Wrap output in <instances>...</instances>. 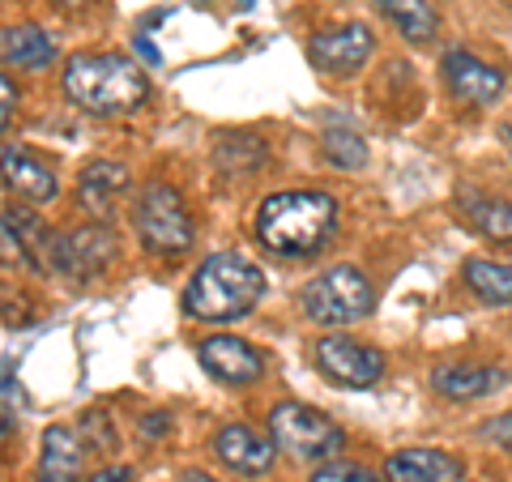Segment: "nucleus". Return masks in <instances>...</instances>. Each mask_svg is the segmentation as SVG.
Masks as SVG:
<instances>
[{
  "mask_svg": "<svg viewBox=\"0 0 512 482\" xmlns=\"http://www.w3.org/2000/svg\"><path fill=\"white\" fill-rule=\"evenodd\" d=\"M308 482H384V478H376L367 465H355V461H325Z\"/></svg>",
  "mask_w": 512,
  "mask_h": 482,
  "instance_id": "5701e85b",
  "label": "nucleus"
},
{
  "mask_svg": "<svg viewBox=\"0 0 512 482\" xmlns=\"http://www.w3.org/2000/svg\"><path fill=\"white\" fill-rule=\"evenodd\" d=\"M124 192H128V167L111 163V158H99V163H90L77 175V197H82V205L94 218H107Z\"/></svg>",
  "mask_w": 512,
  "mask_h": 482,
  "instance_id": "2eb2a0df",
  "label": "nucleus"
},
{
  "mask_svg": "<svg viewBox=\"0 0 512 482\" xmlns=\"http://www.w3.org/2000/svg\"><path fill=\"white\" fill-rule=\"evenodd\" d=\"M184 482H214V478L205 474V470H188V474H184Z\"/></svg>",
  "mask_w": 512,
  "mask_h": 482,
  "instance_id": "c85d7f7f",
  "label": "nucleus"
},
{
  "mask_svg": "<svg viewBox=\"0 0 512 482\" xmlns=\"http://www.w3.org/2000/svg\"><path fill=\"white\" fill-rule=\"evenodd\" d=\"M133 47H137V56L146 60V64H163V56H158V47H154L146 35H137V39H133Z\"/></svg>",
  "mask_w": 512,
  "mask_h": 482,
  "instance_id": "bb28decb",
  "label": "nucleus"
},
{
  "mask_svg": "<svg viewBox=\"0 0 512 482\" xmlns=\"http://www.w3.org/2000/svg\"><path fill=\"white\" fill-rule=\"evenodd\" d=\"M299 308L312 325L325 329H342V325H359L372 316L376 308V291L367 282V273L355 265H333L299 291Z\"/></svg>",
  "mask_w": 512,
  "mask_h": 482,
  "instance_id": "20e7f679",
  "label": "nucleus"
},
{
  "mask_svg": "<svg viewBox=\"0 0 512 482\" xmlns=\"http://www.w3.org/2000/svg\"><path fill=\"white\" fill-rule=\"evenodd\" d=\"M0 56L9 69H47L56 60V43L39 26H9L0 35Z\"/></svg>",
  "mask_w": 512,
  "mask_h": 482,
  "instance_id": "6ab92c4d",
  "label": "nucleus"
},
{
  "mask_svg": "<svg viewBox=\"0 0 512 482\" xmlns=\"http://www.w3.org/2000/svg\"><path fill=\"white\" fill-rule=\"evenodd\" d=\"M333 235H338V201L329 192L316 188L274 192L256 210V239H261L265 252L282 256V261L316 256Z\"/></svg>",
  "mask_w": 512,
  "mask_h": 482,
  "instance_id": "f257e3e1",
  "label": "nucleus"
},
{
  "mask_svg": "<svg viewBox=\"0 0 512 482\" xmlns=\"http://www.w3.org/2000/svg\"><path fill=\"white\" fill-rule=\"evenodd\" d=\"M197 359L201 367L210 372L218 384H256L265 376V359H261V350L248 346L244 337H235V333H214V337H205V342L197 346Z\"/></svg>",
  "mask_w": 512,
  "mask_h": 482,
  "instance_id": "9d476101",
  "label": "nucleus"
},
{
  "mask_svg": "<svg viewBox=\"0 0 512 482\" xmlns=\"http://www.w3.org/2000/svg\"><path fill=\"white\" fill-rule=\"evenodd\" d=\"M214 457L227 465V470L235 474H269L274 470V457H278V444L274 436H261L256 427H244V423H231V427H222L218 436H214Z\"/></svg>",
  "mask_w": 512,
  "mask_h": 482,
  "instance_id": "9b49d317",
  "label": "nucleus"
},
{
  "mask_svg": "<svg viewBox=\"0 0 512 482\" xmlns=\"http://www.w3.org/2000/svg\"><path fill=\"white\" fill-rule=\"evenodd\" d=\"M265 295V273L239 252L205 256L184 291V312L205 325H231L244 320Z\"/></svg>",
  "mask_w": 512,
  "mask_h": 482,
  "instance_id": "7ed1b4c3",
  "label": "nucleus"
},
{
  "mask_svg": "<svg viewBox=\"0 0 512 482\" xmlns=\"http://www.w3.org/2000/svg\"><path fill=\"white\" fill-rule=\"evenodd\" d=\"M77 478H82V444H77L69 427H47L35 482H77Z\"/></svg>",
  "mask_w": 512,
  "mask_h": 482,
  "instance_id": "a211bd4d",
  "label": "nucleus"
},
{
  "mask_svg": "<svg viewBox=\"0 0 512 482\" xmlns=\"http://www.w3.org/2000/svg\"><path fill=\"white\" fill-rule=\"evenodd\" d=\"M372 52H376V35L363 22H346V26L320 30V35H312V43H308V60L316 64L320 73H329V77L359 73Z\"/></svg>",
  "mask_w": 512,
  "mask_h": 482,
  "instance_id": "6e6552de",
  "label": "nucleus"
},
{
  "mask_svg": "<svg viewBox=\"0 0 512 482\" xmlns=\"http://www.w3.org/2000/svg\"><path fill=\"white\" fill-rule=\"evenodd\" d=\"M137 427H141V440H163L167 427H171V419H167L163 410H154V414H146V419H141Z\"/></svg>",
  "mask_w": 512,
  "mask_h": 482,
  "instance_id": "393cba45",
  "label": "nucleus"
},
{
  "mask_svg": "<svg viewBox=\"0 0 512 482\" xmlns=\"http://www.w3.org/2000/svg\"><path fill=\"white\" fill-rule=\"evenodd\" d=\"M483 436H487V440H495V444H500L504 453H512V410H508V414H500V419L483 423Z\"/></svg>",
  "mask_w": 512,
  "mask_h": 482,
  "instance_id": "b1692460",
  "label": "nucleus"
},
{
  "mask_svg": "<svg viewBox=\"0 0 512 482\" xmlns=\"http://www.w3.org/2000/svg\"><path fill=\"white\" fill-rule=\"evenodd\" d=\"M0 120H5V128L13 124V107H18V90H13V77H0Z\"/></svg>",
  "mask_w": 512,
  "mask_h": 482,
  "instance_id": "a878e982",
  "label": "nucleus"
},
{
  "mask_svg": "<svg viewBox=\"0 0 512 482\" xmlns=\"http://www.w3.org/2000/svg\"><path fill=\"white\" fill-rule=\"evenodd\" d=\"M269 436L295 461H333L346 448V431L303 401H278L269 410Z\"/></svg>",
  "mask_w": 512,
  "mask_h": 482,
  "instance_id": "423d86ee",
  "label": "nucleus"
},
{
  "mask_svg": "<svg viewBox=\"0 0 512 482\" xmlns=\"http://www.w3.org/2000/svg\"><path fill=\"white\" fill-rule=\"evenodd\" d=\"M316 367L338 389H372L384 376V355L376 346H363L346 333H329L316 342Z\"/></svg>",
  "mask_w": 512,
  "mask_h": 482,
  "instance_id": "0eeeda50",
  "label": "nucleus"
},
{
  "mask_svg": "<svg viewBox=\"0 0 512 482\" xmlns=\"http://www.w3.org/2000/svg\"><path fill=\"white\" fill-rule=\"evenodd\" d=\"M320 150L338 171H359L367 163V141L355 133V128H329L325 141H320Z\"/></svg>",
  "mask_w": 512,
  "mask_h": 482,
  "instance_id": "4be33fe9",
  "label": "nucleus"
},
{
  "mask_svg": "<svg viewBox=\"0 0 512 482\" xmlns=\"http://www.w3.org/2000/svg\"><path fill=\"white\" fill-rule=\"evenodd\" d=\"M116 235L107 227H82L73 235H64L60 244V273H73V278H99L103 269H111L116 261Z\"/></svg>",
  "mask_w": 512,
  "mask_h": 482,
  "instance_id": "ddd939ff",
  "label": "nucleus"
},
{
  "mask_svg": "<svg viewBox=\"0 0 512 482\" xmlns=\"http://www.w3.org/2000/svg\"><path fill=\"white\" fill-rule=\"evenodd\" d=\"M133 227L154 256H180L192 248V214L171 184H146L137 192Z\"/></svg>",
  "mask_w": 512,
  "mask_h": 482,
  "instance_id": "39448f33",
  "label": "nucleus"
},
{
  "mask_svg": "<svg viewBox=\"0 0 512 482\" xmlns=\"http://www.w3.org/2000/svg\"><path fill=\"white\" fill-rule=\"evenodd\" d=\"M376 9L397 26L406 43H431L440 30V13L431 0H376Z\"/></svg>",
  "mask_w": 512,
  "mask_h": 482,
  "instance_id": "aec40b11",
  "label": "nucleus"
},
{
  "mask_svg": "<svg viewBox=\"0 0 512 482\" xmlns=\"http://www.w3.org/2000/svg\"><path fill=\"white\" fill-rule=\"evenodd\" d=\"M457 205H461V214H466V222L478 235L495 239V244H512V201L487 197V192H474V188H461Z\"/></svg>",
  "mask_w": 512,
  "mask_h": 482,
  "instance_id": "f3484780",
  "label": "nucleus"
},
{
  "mask_svg": "<svg viewBox=\"0 0 512 482\" xmlns=\"http://www.w3.org/2000/svg\"><path fill=\"white\" fill-rule=\"evenodd\" d=\"M440 73H444L448 94H453L457 103H470V107H491V103H500V94H504V86H508L504 69H495V64H487V60H478L474 52H461V47L444 52Z\"/></svg>",
  "mask_w": 512,
  "mask_h": 482,
  "instance_id": "1a4fd4ad",
  "label": "nucleus"
},
{
  "mask_svg": "<svg viewBox=\"0 0 512 482\" xmlns=\"http://www.w3.org/2000/svg\"><path fill=\"white\" fill-rule=\"evenodd\" d=\"M504 146H508V150H512V124H508V128H504Z\"/></svg>",
  "mask_w": 512,
  "mask_h": 482,
  "instance_id": "c756f323",
  "label": "nucleus"
},
{
  "mask_svg": "<svg viewBox=\"0 0 512 482\" xmlns=\"http://www.w3.org/2000/svg\"><path fill=\"white\" fill-rule=\"evenodd\" d=\"M64 99L86 116H133L146 107L150 99V77L137 69L128 56L120 52H103V56H73L64 64Z\"/></svg>",
  "mask_w": 512,
  "mask_h": 482,
  "instance_id": "f03ea898",
  "label": "nucleus"
},
{
  "mask_svg": "<svg viewBox=\"0 0 512 482\" xmlns=\"http://www.w3.org/2000/svg\"><path fill=\"white\" fill-rule=\"evenodd\" d=\"M86 482H128V465H107V470H99Z\"/></svg>",
  "mask_w": 512,
  "mask_h": 482,
  "instance_id": "cd10ccee",
  "label": "nucleus"
},
{
  "mask_svg": "<svg viewBox=\"0 0 512 482\" xmlns=\"http://www.w3.org/2000/svg\"><path fill=\"white\" fill-rule=\"evenodd\" d=\"M461 278H466L470 291L491 303V308H504L512 303V261H487V256H470L461 265Z\"/></svg>",
  "mask_w": 512,
  "mask_h": 482,
  "instance_id": "412c9836",
  "label": "nucleus"
},
{
  "mask_svg": "<svg viewBox=\"0 0 512 482\" xmlns=\"http://www.w3.org/2000/svg\"><path fill=\"white\" fill-rule=\"evenodd\" d=\"M504 372H495V367H474V363H448V367H436L431 372V389L448 401H478L500 389Z\"/></svg>",
  "mask_w": 512,
  "mask_h": 482,
  "instance_id": "dca6fc26",
  "label": "nucleus"
},
{
  "mask_svg": "<svg viewBox=\"0 0 512 482\" xmlns=\"http://www.w3.org/2000/svg\"><path fill=\"white\" fill-rule=\"evenodd\" d=\"M384 478L389 482H461L466 465L444 448H397L384 457Z\"/></svg>",
  "mask_w": 512,
  "mask_h": 482,
  "instance_id": "f8f14e48",
  "label": "nucleus"
},
{
  "mask_svg": "<svg viewBox=\"0 0 512 482\" xmlns=\"http://www.w3.org/2000/svg\"><path fill=\"white\" fill-rule=\"evenodd\" d=\"M5 184L9 192H18L22 201H35V205H47L56 201V171L43 163V158H35L30 150H18V146H5Z\"/></svg>",
  "mask_w": 512,
  "mask_h": 482,
  "instance_id": "4468645a",
  "label": "nucleus"
}]
</instances>
